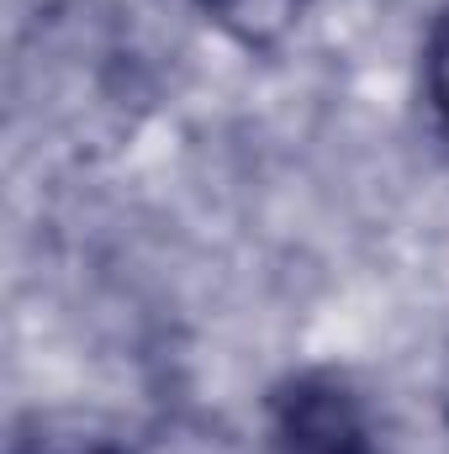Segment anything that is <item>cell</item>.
Masks as SVG:
<instances>
[{
  "mask_svg": "<svg viewBox=\"0 0 449 454\" xmlns=\"http://www.w3.org/2000/svg\"><path fill=\"white\" fill-rule=\"evenodd\" d=\"M270 454H381V444L354 386L328 370H307L270 402Z\"/></svg>",
  "mask_w": 449,
  "mask_h": 454,
  "instance_id": "obj_1",
  "label": "cell"
},
{
  "mask_svg": "<svg viewBox=\"0 0 449 454\" xmlns=\"http://www.w3.org/2000/svg\"><path fill=\"white\" fill-rule=\"evenodd\" d=\"M201 5L248 43H264V37L286 32L296 21V11H302V0H201Z\"/></svg>",
  "mask_w": 449,
  "mask_h": 454,
  "instance_id": "obj_2",
  "label": "cell"
},
{
  "mask_svg": "<svg viewBox=\"0 0 449 454\" xmlns=\"http://www.w3.org/2000/svg\"><path fill=\"white\" fill-rule=\"evenodd\" d=\"M423 101L434 112V127L449 143V5L434 16L429 43H423Z\"/></svg>",
  "mask_w": 449,
  "mask_h": 454,
  "instance_id": "obj_3",
  "label": "cell"
},
{
  "mask_svg": "<svg viewBox=\"0 0 449 454\" xmlns=\"http://www.w3.org/2000/svg\"><path fill=\"white\" fill-rule=\"evenodd\" d=\"M16 454H122L106 439H37V444H16Z\"/></svg>",
  "mask_w": 449,
  "mask_h": 454,
  "instance_id": "obj_4",
  "label": "cell"
}]
</instances>
